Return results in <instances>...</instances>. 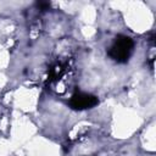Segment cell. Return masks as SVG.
Segmentation results:
<instances>
[{
	"label": "cell",
	"mask_w": 156,
	"mask_h": 156,
	"mask_svg": "<svg viewBox=\"0 0 156 156\" xmlns=\"http://www.w3.org/2000/svg\"><path fill=\"white\" fill-rule=\"evenodd\" d=\"M37 6H38L40 10H46V9H49L50 4H49V2H44V1H39V2H37Z\"/></svg>",
	"instance_id": "obj_3"
},
{
	"label": "cell",
	"mask_w": 156,
	"mask_h": 156,
	"mask_svg": "<svg viewBox=\"0 0 156 156\" xmlns=\"http://www.w3.org/2000/svg\"><path fill=\"white\" fill-rule=\"evenodd\" d=\"M99 104V99L95 95L77 91L72 95L69 99V106L73 110H87V108H93Z\"/></svg>",
	"instance_id": "obj_2"
},
{
	"label": "cell",
	"mask_w": 156,
	"mask_h": 156,
	"mask_svg": "<svg viewBox=\"0 0 156 156\" xmlns=\"http://www.w3.org/2000/svg\"><path fill=\"white\" fill-rule=\"evenodd\" d=\"M134 43L127 35H117L113 40V44L108 49V56L119 63H124L129 60L133 52Z\"/></svg>",
	"instance_id": "obj_1"
}]
</instances>
